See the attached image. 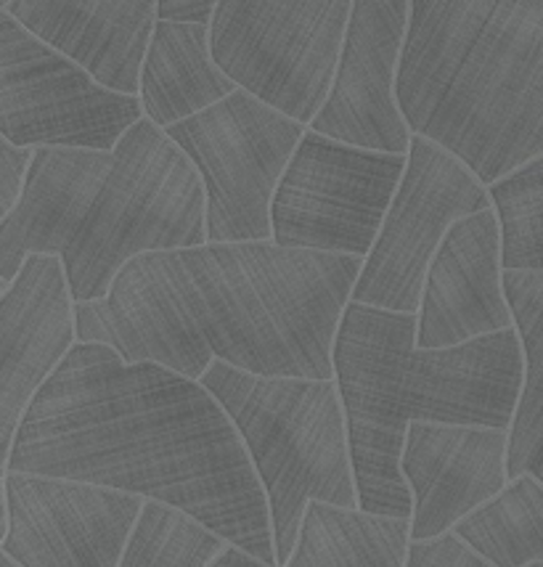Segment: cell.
<instances>
[{"instance_id":"obj_26","label":"cell","mask_w":543,"mask_h":567,"mask_svg":"<svg viewBox=\"0 0 543 567\" xmlns=\"http://www.w3.org/2000/svg\"><path fill=\"white\" fill-rule=\"evenodd\" d=\"M213 0H160L157 19L170 24H202L209 27L215 17Z\"/></svg>"},{"instance_id":"obj_10","label":"cell","mask_w":543,"mask_h":567,"mask_svg":"<svg viewBox=\"0 0 543 567\" xmlns=\"http://www.w3.org/2000/svg\"><path fill=\"white\" fill-rule=\"evenodd\" d=\"M146 120L139 96L93 80L0 9V133L24 148L112 152Z\"/></svg>"},{"instance_id":"obj_28","label":"cell","mask_w":543,"mask_h":567,"mask_svg":"<svg viewBox=\"0 0 543 567\" xmlns=\"http://www.w3.org/2000/svg\"><path fill=\"white\" fill-rule=\"evenodd\" d=\"M0 567H22V565H17L11 557L3 555V559H0Z\"/></svg>"},{"instance_id":"obj_20","label":"cell","mask_w":543,"mask_h":567,"mask_svg":"<svg viewBox=\"0 0 543 567\" xmlns=\"http://www.w3.org/2000/svg\"><path fill=\"white\" fill-rule=\"evenodd\" d=\"M504 289L525 355V384L509 430V483L531 475L543 483V274L504 271Z\"/></svg>"},{"instance_id":"obj_9","label":"cell","mask_w":543,"mask_h":567,"mask_svg":"<svg viewBox=\"0 0 543 567\" xmlns=\"http://www.w3.org/2000/svg\"><path fill=\"white\" fill-rule=\"evenodd\" d=\"M409 157L369 152L308 127L274 199V241L287 249L369 258Z\"/></svg>"},{"instance_id":"obj_11","label":"cell","mask_w":543,"mask_h":567,"mask_svg":"<svg viewBox=\"0 0 543 567\" xmlns=\"http://www.w3.org/2000/svg\"><path fill=\"white\" fill-rule=\"evenodd\" d=\"M485 210H493L488 186L432 141L413 136L403 181L350 302L419 313L427 271L445 236L459 220Z\"/></svg>"},{"instance_id":"obj_24","label":"cell","mask_w":543,"mask_h":567,"mask_svg":"<svg viewBox=\"0 0 543 567\" xmlns=\"http://www.w3.org/2000/svg\"><path fill=\"white\" fill-rule=\"evenodd\" d=\"M406 567H495L483 555L464 544L457 533L432 538V542H411Z\"/></svg>"},{"instance_id":"obj_1","label":"cell","mask_w":543,"mask_h":567,"mask_svg":"<svg viewBox=\"0 0 543 567\" xmlns=\"http://www.w3.org/2000/svg\"><path fill=\"white\" fill-rule=\"evenodd\" d=\"M3 467L175 506L278 567L266 491L234 422L205 384L160 363L78 342L27 409Z\"/></svg>"},{"instance_id":"obj_4","label":"cell","mask_w":543,"mask_h":567,"mask_svg":"<svg viewBox=\"0 0 543 567\" xmlns=\"http://www.w3.org/2000/svg\"><path fill=\"white\" fill-rule=\"evenodd\" d=\"M419 313L350 302L335 346V382L348 416L358 506L411 519L400 472L411 424L512 430L525 355L518 329L448 350L417 346Z\"/></svg>"},{"instance_id":"obj_22","label":"cell","mask_w":543,"mask_h":567,"mask_svg":"<svg viewBox=\"0 0 543 567\" xmlns=\"http://www.w3.org/2000/svg\"><path fill=\"white\" fill-rule=\"evenodd\" d=\"M228 546L226 538L186 512L146 502L120 567H213Z\"/></svg>"},{"instance_id":"obj_19","label":"cell","mask_w":543,"mask_h":567,"mask_svg":"<svg viewBox=\"0 0 543 567\" xmlns=\"http://www.w3.org/2000/svg\"><path fill=\"white\" fill-rule=\"evenodd\" d=\"M411 519L314 502L284 567H406Z\"/></svg>"},{"instance_id":"obj_12","label":"cell","mask_w":543,"mask_h":567,"mask_svg":"<svg viewBox=\"0 0 543 567\" xmlns=\"http://www.w3.org/2000/svg\"><path fill=\"white\" fill-rule=\"evenodd\" d=\"M3 555L22 567H120L144 498L59 477H3Z\"/></svg>"},{"instance_id":"obj_3","label":"cell","mask_w":543,"mask_h":567,"mask_svg":"<svg viewBox=\"0 0 543 567\" xmlns=\"http://www.w3.org/2000/svg\"><path fill=\"white\" fill-rule=\"evenodd\" d=\"M207 245V197L192 159L152 120L112 152L35 148L19 205L0 220V284L30 255L64 262L74 306L106 300L127 262Z\"/></svg>"},{"instance_id":"obj_23","label":"cell","mask_w":543,"mask_h":567,"mask_svg":"<svg viewBox=\"0 0 543 567\" xmlns=\"http://www.w3.org/2000/svg\"><path fill=\"white\" fill-rule=\"evenodd\" d=\"M501 226V262L512 274H543V157L488 188Z\"/></svg>"},{"instance_id":"obj_18","label":"cell","mask_w":543,"mask_h":567,"mask_svg":"<svg viewBox=\"0 0 543 567\" xmlns=\"http://www.w3.org/2000/svg\"><path fill=\"white\" fill-rule=\"evenodd\" d=\"M239 91L215 64L209 27L157 22L141 72L146 120L167 131Z\"/></svg>"},{"instance_id":"obj_8","label":"cell","mask_w":543,"mask_h":567,"mask_svg":"<svg viewBox=\"0 0 543 567\" xmlns=\"http://www.w3.org/2000/svg\"><path fill=\"white\" fill-rule=\"evenodd\" d=\"M165 133L205 186L207 245L274 241L278 184L308 127L236 91Z\"/></svg>"},{"instance_id":"obj_7","label":"cell","mask_w":543,"mask_h":567,"mask_svg":"<svg viewBox=\"0 0 543 567\" xmlns=\"http://www.w3.org/2000/svg\"><path fill=\"white\" fill-rule=\"evenodd\" d=\"M350 13V0H221L213 59L239 91L310 127L335 85Z\"/></svg>"},{"instance_id":"obj_15","label":"cell","mask_w":543,"mask_h":567,"mask_svg":"<svg viewBox=\"0 0 543 567\" xmlns=\"http://www.w3.org/2000/svg\"><path fill=\"white\" fill-rule=\"evenodd\" d=\"M509 432L464 424H411L400 472L413 498L411 542H432L483 509L509 485Z\"/></svg>"},{"instance_id":"obj_2","label":"cell","mask_w":543,"mask_h":567,"mask_svg":"<svg viewBox=\"0 0 543 567\" xmlns=\"http://www.w3.org/2000/svg\"><path fill=\"white\" fill-rule=\"evenodd\" d=\"M361 258L276 241L148 252L106 300L74 306L78 342L202 382L213 363L257 377L335 380V346Z\"/></svg>"},{"instance_id":"obj_13","label":"cell","mask_w":543,"mask_h":567,"mask_svg":"<svg viewBox=\"0 0 543 567\" xmlns=\"http://www.w3.org/2000/svg\"><path fill=\"white\" fill-rule=\"evenodd\" d=\"M409 0H356L318 136L369 152L409 157L411 131L398 104V72L409 32Z\"/></svg>"},{"instance_id":"obj_16","label":"cell","mask_w":543,"mask_h":567,"mask_svg":"<svg viewBox=\"0 0 543 567\" xmlns=\"http://www.w3.org/2000/svg\"><path fill=\"white\" fill-rule=\"evenodd\" d=\"M495 210L459 220L427 271L417 346L448 350L512 332Z\"/></svg>"},{"instance_id":"obj_21","label":"cell","mask_w":543,"mask_h":567,"mask_svg":"<svg viewBox=\"0 0 543 567\" xmlns=\"http://www.w3.org/2000/svg\"><path fill=\"white\" fill-rule=\"evenodd\" d=\"M457 536L495 567L543 563V483L522 475L457 525Z\"/></svg>"},{"instance_id":"obj_25","label":"cell","mask_w":543,"mask_h":567,"mask_svg":"<svg viewBox=\"0 0 543 567\" xmlns=\"http://www.w3.org/2000/svg\"><path fill=\"white\" fill-rule=\"evenodd\" d=\"M32 159H35V148L17 146L6 138L0 141V220L11 215L22 199Z\"/></svg>"},{"instance_id":"obj_17","label":"cell","mask_w":543,"mask_h":567,"mask_svg":"<svg viewBox=\"0 0 543 567\" xmlns=\"http://www.w3.org/2000/svg\"><path fill=\"white\" fill-rule=\"evenodd\" d=\"M0 9L109 91L141 96L154 0H3Z\"/></svg>"},{"instance_id":"obj_14","label":"cell","mask_w":543,"mask_h":567,"mask_svg":"<svg viewBox=\"0 0 543 567\" xmlns=\"http://www.w3.org/2000/svg\"><path fill=\"white\" fill-rule=\"evenodd\" d=\"M78 346V319L64 262L30 255L0 300V441L3 462L22 416Z\"/></svg>"},{"instance_id":"obj_29","label":"cell","mask_w":543,"mask_h":567,"mask_svg":"<svg viewBox=\"0 0 543 567\" xmlns=\"http://www.w3.org/2000/svg\"><path fill=\"white\" fill-rule=\"evenodd\" d=\"M531 567H543V563L541 565H531Z\"/></svg>"},{"instance_id":"obj_6","label":"cell","mask_w":543,"mask_h":567,"mask_svg":"<svg viewBox=\"0 0 543 567\" xmlns=\"http://www.w3.org/2000/svg\"><path fill=\"white\" fill-rule=\"evenodd\" d=\"M202 384L253 458L268 498L278 567L289 563L310 504L361 509L348 416L335 380L257 377L217 361Z\"/></svg>"},{"instance_id":"obj_27","label":"cell","mask_w":543,"mask_h":567,"mask_svg":"<svg viewBox=\"0 0 543 567\" xmlns=\"http://www.w3.org/2000/svg\"><path fill=\"white\" fill-rule=\"evenodd\" d=\"M213 567H274V565L260 563V559L247 555V551L239 549V546H228V549L215 559Z\"/></svg>"},{"instance_id":"obj_5","label":"cell","mask_w":543,"mask_h":567,"mask_svg":"<svg viewBox=\"0 0 543 567\" xmlns=\"http://www.w3.org/2000/svg\"><path fill=\"white\" fill-rule=\"evenodd\" d=\"M398 104L488 188L543 157V0H411Z\"/></svg>"}]
</instances>
